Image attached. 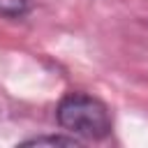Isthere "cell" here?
Here are the masks:
<instances>
[{"label": "cell", "mask_w": 148, "mask_h": 148, "mask_svg": "<svg viewBox=\"0 0 148 148\" xmlns=\"http://www.w3.org/2000/svg\"><path fill=\"white\" fill-rule=\"evenodd\" d=\"M83 141L74 134H39L21 141V146H81Z\"/></svg>", "instance_id": "7a4b0ae2"}, {"label": "cell", "mask_w": 148, "mask_h": 148, "mask_svg": "<svg viewBox=\"0 0 148 148\" xmlns=\"http://www.w3.org/2000/svg\"><path fill=\"white\" fill-rule=\"evenodd\" d=\"M30 9H32L30 0H0V18H7V21L25 18Z\"/></svg>", "instance_id": "3957f363"}, {"label": "cell", "mask_w": 148, "mask_h": 148, "mask_svg": "<svg viewBox=\"0 0 148 148\" xmlns=\"http://www.w3.org/2000/svg\"><path fill=\"white\" fill-rule=\"evenodd\" d=\"M56 123L81 141H102L113 132V116L106 102L88 92H67L56 106Z\"/></svg>", "instance_id": "6da1fadb"}]
</instances>
